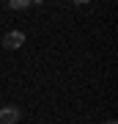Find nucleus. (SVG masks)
I'll list each match as a JSON object with an SVG mask.
<instances>
[{
  "label": "nucleus",
  "mask_w": 118,
  "mask_h": 124,
  "mask_svg": "<svg viewBox=\"0 0 118 124\" xmlns=\"http://www.w3.org/2000/svg\"><path fill=\"white\" fill-rule=\"evenodd\" d=\"M102 124H115V121H113V119H110V121H102Z\"/></svg>",
  "instance_id": "nucleus-4"
},
{
  "label": "nucleus",
  "mask_w": 118,
  "mask_h": 124,
  "mask_svg": "<svg viewBox=\"0 0 118 124\" xmlns=\"http://www.w3.org/2000/svg\"><path fill=\"white\" fill-rule=\"evenodd\" d=\"M19 121V110L17 108H0V124H17Z\"/></svg>",
  "instance_id": "nucleus-2"
},
{
  "label": "nucleus",
  "mask_w": 118,
  "mask_h": 124,
  "mask_svg": "<svg viewBox=\"0 0 118 124\" xmlns=\"http://www.w3.org/2000/svg\"><path fill=\"white\" fill-rule=\"evenodd\" d=\"M28 6H30V0H11L8 8H28Z\"/></svg>",
  "instance_id": "nucleus-3"
},
{
  "label": "nucleus",
  "mask_w": 118,
  "mask_h": 124,
  "mask_svg": "<svg viewBox=\"0 0 118 124\" xmlns=\"http://www.w3.org/2000/svg\"><path fill=\"white\" fill-rule=\"evenodd\" d=\"M22 44H25V33L22 31H8L3 36V47L6 50H19Z\"/></svg>",
  "instance_id": "nucleus-1"
}]
</instances>
